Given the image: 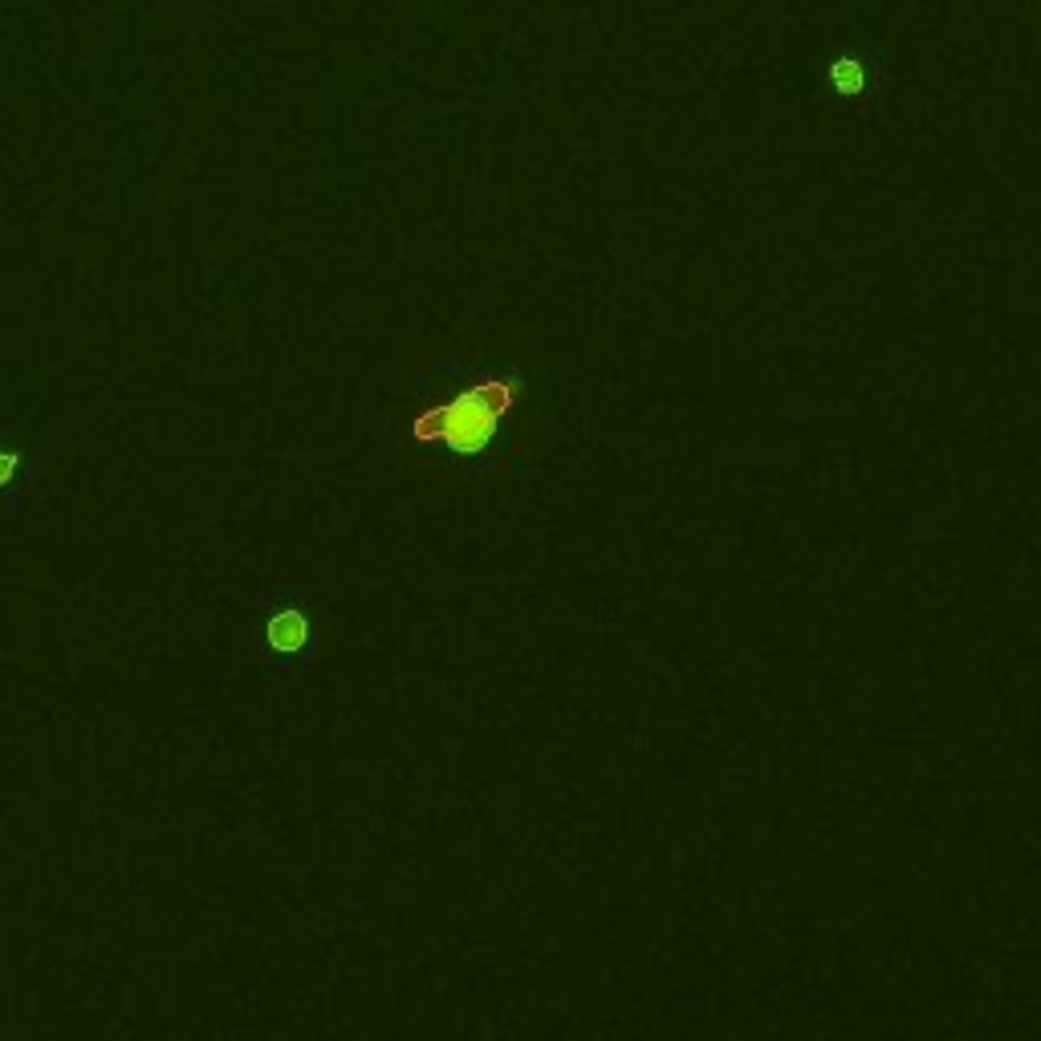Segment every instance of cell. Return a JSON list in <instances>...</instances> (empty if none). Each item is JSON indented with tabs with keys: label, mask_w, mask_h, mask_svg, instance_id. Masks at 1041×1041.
<instances>
[{
	"label": "cell",
	"mask_w": 1041,
	"mask_h": 1041,
	"mask_svg": "<svg viewBox=\"0 0 1041 1041\" xmlns=\"http://www.w3.org/2000/svg\"><path fill=\"white\" fill-rule=\"evenodd\" d=\"M513 403V391L493 383V387H472L464 391L456 403L432 411L419 419V436L423 440H444V444H456V448H476L484 436H493L497 419L509 411Z\"/></svg>",
	"instance_id": "obj_1"
},
{
	"label": "cell",
	"mask_w": 1041,
	"mask_h": 1041,
	"mask_svg": "<svg viewBox=\"0 0 1041 1041\" xmlns=\"http://www.w3.org/2000/svg\"><path fill=\"white\" fill-rule=\"evenodd\" d=\"M301 635H305V623H301L297 615H281V619L269 627V639H273L277 647H297Z\"/></svg>",
	"instance_id": "obj_2"
},
{
	"label": "cell",
	"mask_w": 1041,
	"mask_h": 1041,
	"mask_svg": "<svg viewBox=\"0 0 1041 1041\" xmlns=\"http://www.w3.org/2000/svg\"><path fill=\"white\" fill-rule=\"evenodd\" d=\"M17 476V456H9V452H0V484H9Z\"/></svg>",
	"instance_id": "obj_3"
},
{
	"label": "cell",
	"mask_w": 1041,
	"mask_h": 1041,
	"mask_svg": "<svg viewBox=\"0 0 1041 1041\" xmlns=\"http://www.w3.org/2000/svg\"><path fill=\"white\" fill-rule=\"evenodd\" d=\"M838 86H850V90H854V86H859V70H846V66H842V70H838Z\"/></svg>",
	"instance_id": "obj_4"
}]
</instances>
